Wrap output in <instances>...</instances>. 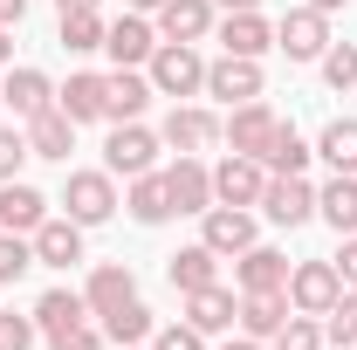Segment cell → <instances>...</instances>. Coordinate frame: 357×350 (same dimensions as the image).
<instances>
[{
    "label": "cell",
    "mask_w": 357,
    "mask_h": 350,
    "mask_svg": "<svg viewBox=\"0 0 357 350\" xmlns=\"http://www.w3.org/2000/svg\"><path fill=\"white\" fill-rule=\"evenodd\" d=\"M89 7H103V0H55V14H89Z\"/></svg>",
    "instance_id": "cell-44"
},
{
    "label": "cell",
    "mask_w": 357,
    "mask_h": 350,
    "mask_svg": "<svg viewBox=\"0 0 357 350\" xmlns=\"http://www.w3.org/2000/svg\"><path fill=\"white\" fill-rule=\"evenodd\" d=\"M268 48H275V28L261 21V7H255V14H227V21H220V55H248V62H261Z\"/></svg>",
    "instance_id": "cell-24"
},
{
    "label": "cell",
    "mask_w": 357,
    "mask_h": 350,
    "mask_svg": "<svg viewBox=\"0 0 357 350\" xmlns=\"http://www.w3.org/2000/svg\"><path fill=\"white\" fill-rule=\"evenodd\" d=\"M28 241H35V268H76L83 261V227L69 213H48Z\"/></svg>",
    "instance_id": "cell-14"
},
{
    "label": "cell",
    "mask_w": 357,
    "mask_h": 350,
    "mask_svg": "<svg viewBox=\"0 0 357 350\" xmlns=\"http://www.w3.org/2000/svg\"><path fill=\"white\" fill-rule=\"evenodd\" d=\"M151 350H206V337L192 323H165V330H151Z\"/></svg>",
    "instance_id": "cell-41"
},
{
    "label": "cell",
    "mask_w": 357,
    "mask_h": 350,
    "mask_svg": "<svg viewBox=\"0 0 357 350\" xmlns=\"http://www.w3.org/2000/svg\"><path fill=\"white\" fill-rule=\"evenodd\" d=\"M289 316H296V309H289V289H261V296H241V316H234V323H241V337L268 344Z\"/></svg>",
    "instance_id": "cell-21"
},
{
    "label": "cell",
    "mask_w": 357,
    "mask_h": 350,
    "mask_svg": "<svg viewBox=\"0 0 357 350\" xmlns=\"http://www.w3.org/2000/svg\"><path fill=\"white\" fill-rule=\"evenodd\" d=\"M275 131H282V117L268 110L261 96H255V103H234V110H227V124H220L227 151H248V158H261V151H268V137H275Z\"/></svg>",
    "instance_id": "cell-11"
},
{
    "label": "cell",
    "mask_w": 357,
    "mask_h": 350,
    "mask_svg": "<svg viewBox=\"0 0 357 350\" xmlns=\"http://www.w3.org/2000/svg\"><path fill=\"white\" fill-rule=\"evenodd\" d=\"M62 48L69 55H89V48H103V35H110V21H103V7H89V14H62Z\"/></svg>",
    "instance_id": "cell-31"
},
{
    "label": "cell",
    "mask_w": 357,
    "mask_h": 350,
    "mask_svg": "<svg viewBox=\"0 0 357 350\" xmlns=\"http://www.w3.org/2000/svg\"><path fill=\"white\" fill-rule=\"evenodd\" d=\"M21 165H28V131L0 124V185H7V178H21Z\"/></svg>",
    "instance_id": "cell-39"
},
{
    "label": "cell",
    "mask_w": 357,
    "mask_h": 350,
    "mask_svg": "<svg viewBox=\"0 0 357 350\" xmlns=\"http://www.w3.org/2000/svg\"><path fill=\"white\" fill-rule=\"evenodd\" d=\"M0 103L28 124V117H42V110H55V83H48L42 69H14L7 83H0Z\"/></svg>",
    "instance_id": "cell-22"
},
{
    "label": "cell",
    "mask_w": 357,
    "mask_h": 350,
    "mask_svg": "<svg viewBox=\"0 0 357 350\" xmlns=\"http://www.w3.org/2000/svg\"><path fill=\"white\" fill-rule=\"evenodd\" d=\"M35 316H14V309H0V350H35Z\"/></svg>",
    "instance_id": "cell-40"
},
{
    "label": "cell",
    "mask_w": 357,
    "mask_h": 350,
    "mask_svg": "<svg viewBox=\"0 0 357 350\" xmlns=\"http://www.w3.org/2000/svg\"><path fill=\"white\" fill-rule=\"evenodd\" d=\"M151 96H158V89H151L144 69H110V76H103V117H110V124H137Z\"/></svg>",
    "instance_id": "cell-13"
},
{
    "label": "cell",
    "mask_w": 357,
    "mask_h": 350,
    "mask_svg": "<svg viewBox=\"0 0 357 350\" xmlns=\"http://www.w3.org/2000/svg\"><path fill=\"white\" fill-rule=\"evenodd\" d=\"M103 55H110L117 69H144V62L158 55V28H151L144 14H131V7H124V14L110 21V35H103Z\"/></svg>",
    "instance_id": "cell-9"
},
{
    "label": "cell",
    "mask_w": 357,
    "mask_h": 350,
    "mask_svg": "<svg viewBox=\"0 0 357 350\" xmlns=\"http://www.w3.org/2000/svg\"><path fill=\"white\" fill-rule=\"evenodd\" d=\"M96 323H103V337H110V344H144V337H151V309L137 303H124V309H110V316H96Z\"/></svg>",
    "instance_id": "cell-33"
},
{
    "label": "cell",
    "mask_w": 357,
    "mask_h": 350,
    "mask_svg": "<svg viewBox=\"0 0 357 350\" xmlns=\"http://www.w3.org/2000/svg\"><path fill=\"white\" fill-rule=\"evenodd\" d=\"M165 275H172L178 296H192V289H213V282H220V254H213L206 241H192V248H178L172 261H165Z\"/></svg>",
    "instance_id": "cell-25"
},
{
    "label": "cell",
    "mask_w": 357,
    "mask_h": 350,
    "mask_svg": "<svg viewBox=\"0 0 357 350\" xmlns=\"http://www.w3.org/2000/svg\"><path fill=\"white\" fill-rule=\"evenodd\" d=\"M234 282H241V296L289 289V254H282V248H268V241H255L248 254H234Z\"/></svg>",
    "instance_id": "cell-16"
},
{
    "label": "cell",
    "mask_w": 357,
    "mask_h": 350,
    "mask_svg": "<svg viewBox=\"0 0 357 350\" xmlns=\"http://www.w3.org/2000/svg\"><path fill=\"white\" fill-rule=\"evenodd\" d=\"M268 185V165L261 158H248V151H227L220 165H213V206H255Z\"/></svg>",
    "instance_id": "cell-8"
},
{
    "label": "cell",
    "mask_w": 357,
    "mask_h": 350,
    "mask_svg": "<svg viewBox=\"0 0 357 350\" xmlns=\"http://www.w3.org/2000/svg\"><path fill=\"white\" fill-rule=\"evenodd\" d=\"M48 350H110V337H103V323L89 316V323H69V330H55V337H48Z\"/></svg>",
    "instance_id": "cell-38"
},
{
    "label": "cell",
    "mask_w": 357,
    "mask_h": 350,
    "mask_svg": "<svg viewBox=\"0 0 357 350\" xmlns=\"http://www.w3.org/2000/svg\"><path fill=\"white\" fill-rule=\"evenodd\" d=\"M275 227H303V220H316V185L303 172H268L261 199H255Z\"/></svg>",
    "instance_id": "cell-5"
},
{
    "label": "cell",
    "mask_w": 357,
    "mask_h": 350,
    "mask_svg": "<svg viewBox=\"0 0 357 350\" xmlns=\"http://www.w3.org/2000/svg\"><path fill=\"white\" fill-rule=\"evenodd\" d=\"M316 14H344V7H351V0H310Z\"/></svg>",
    "instance_id": "cell-46"
},
{
    "label": "cell",
    "mask_w": 357,
    "mask_h": 350,
    "mask_svg": "<svg viewBox=\"0 0 357 350\" xmlns=\"http://www.w3.org/2000/svg\"><path fill=\"white\" fill-rule=\"evenodd\" d=\"M131 296H137V275L124 261H96V268H89V289H83L89 316H110V309H124Z\"/></svg>",
    "instance_id": "cell-20"
},
{
    "label": "cell",
    "mask_w": 357,
    "mask_h": 350,
    "mask_svg": "<svg viewBox=\"0 0 357 350\" xmlns=\"http://www.w3.org/2000/svg\"><path fill=\"white\" fill-rule=\"evenodd\" d=\"M323 83H330V89H351L357 83V48L351 42H330V48H323Z\"/></svg>",
    "instance_id": "cell-37"
},
{
    "label": "cell",
    "mask_w": 357,
    "mask_h": 350,
    "mask_svg": "<svg viewBox=\"0 0 357 350\" xmlns=\"http://www.w3.org/2000/svg\"><path fill=\"white\" fill-rule=\"evenodd\" d=\"M213 7H227V14H255L261 0H213Z\"/></svg>",
    "instance_id": "cell-45"
},
{
    "label": "cell",
    "mask_w": 357,
    "mask_h": 350,
    "mask_svg": "<svg viewBox=\"0 0 357 350\" xmlns=\"http://www.w3.org/2000/svg\"><path fill=\"white\" fill-rule=\"evenodd\" d=\"M69 151H76V124H69L62 110H42V117H28V158L69 165Z\"/></svg>",
    "instance_id": "cell-23"
},
{
    "label": "cell",
    "mask_w": 357,
    "mask_h": 350,
    "mask_svg": "<svg viewBox=\"0 0 357 350\" xmlns=\"http://www.w3.org/2000/svg\"><path fill=\"white\" fill-rule=\"evenodd\" d=\"M316 220H330L337 234H357V172H337L330 185H316Z\"/></svg>",
    "instance_id": "cell-27"
},
{
    "label": "cell",
    "mask_w": 357,
    "mask_h": 350,
    "mask_svg": "<svg viewBox=\"0 0 357 350\" xmlns=\"http://www.w3.org/2000/svg\"><path fill=\"white\" fill-rule=\"evenodd\" d=\"M199 241H206L220 261L248 254V248L261 241V227H255V206H206V213H199Z\"/></svg>",
    "instance_id": "cell-4"
},
{
    "label": "cell",
    "mask_w": 357,
    "mask_h": 350,
    "mask_svg": "<svg viewBox=\"0 0 357 350\" xmlns=\"http://www.w3.org/2000/svg\"><path fill=\"white\" fill-rule=\"evenodd\" d=\"M206 96H220L227 110H234V103H255V96H261V62H248V55L206 62Z\"/></svg>",
    "instance_id": "cell-12"
},
{
    "label": "cell",
    "mask_w": 357,
    "mask_h": 350,
    "mask_svg": "<svg viewBox=\"0 0 357 350\" xmlns=\"http://www.w3.org/2000/svg\"><path fill=\"white\" fill-rule=\"evenodd\" d=\"M337 296H344L337 261H296L289 268V309H296V316H323Z\"/></svg>",
    "instance_id": "cell-7"
},
{
    "label": "cell",
    "mask_w": 357,
    "mask_h": 350,
    "mask_svg": "<svg viewBox=\"0 0 357 350\" xmlns=\"http://www.w3.org/2000/svg\"><path fill=\"white\" fill-rule=\"evenodd\" d=\"M7 55H14V42H7V28H0V69H7Z\"/></svg>",
    "instance_id": "cell-49"
},
{
    "label": "cell",
    "mask_w": 357,
    "mask_h": 350,
    "mask_svg": "<svg viewBox=\"0 0 357 350\" xmlns=\"http://www.w3.org/2000/svg\"><path fill=\"white\" fill-rule=\"evenodd\" d=\"M42 220H48V192H35L28 178L0 185V234H35Z\"/></svg>",
    "instance_id": "cell-18"
},
{
    "label": "cell",
    "mask_w": 357,
    "mask_h": 350,
    "mask_svg": "<svg viewBox=\"0 0 357 350\" xmlns=\"http://www.w3.org/2000/svg\"><path fill=\"white\" fill-rule=\"evenodd\" d=\"M124 206H131L137 227H165L172 220V192H165V172H137L131 192H124Z\"/></svg>",
    "instance_id": "cell-26"
},
{
    "label": "cell",
    "mask_w": 357,
    "mask_h": 350,
    "mask_svg": "<svg viewBox=\"0 0 357 350\" xmlns=\"http://www.w3.org/2000/svg\"><path fill=\"white\" fill-rule=\"evenodd\" d=\"M275 48H282L289 62H323V48H330V14L289 7V14L275 21Z\"/></svg>",
    "instance_id": "cell-6"
},
{
    "label": "cell",
    "mask_w": 357,
    "mask_h": 350,
    "mask_svg": "<svg viewBox=\"0 0 357 350\" xmlns=\"http://www.w3.org/2000/svg\"><path fill=\"white\" fill-rule=\"evenodd\" d=\"M213 137H220V124H213V110H199V103H172V117L158 124V144L178 151V158H199Z\"/></svg>",
    "instance_id": "cell-10"
},
{
    "label": "cell",
    "mask_w": 357,
    "mask_h": 350,
    "mask_svg": "<svg viewBox=\"0 0 357 350\" xmlns=\"http://www.w3.org/2000/svg\"><path fill=\"white\" fill-rule=\"evenodd\" d=\"M316 158H330L337 172H357V117H330L316 137Z\"/></svg>",
    "instance_id": "cell-30"
},
{
    "label": "cell",
    "mask_w": 357,
    "mask_h": 350,
    "mask_svg": "<svg viewBox=\"0 0 357 350\" xmlns=\"http://www.w3.org/2000/svg\"><path fill=\"white\" fill-rule=\"evenodd\" d=\"M310 158H316V144H303V137H296V124H282V131L268 137V151H261L268 172H303Z\"/></svg>",
    "instance_id": "cell-32"
},
{
    "label": "cell",
    "mask_w": 357,
    "mask_h": 350,
    "mask_svg": "<svg viewBox=\"0 0 357 350\" xmlns=\"http://www.w3.org/2000/svg\"><path fill=\"white\" fill-rule=\"evenodd\" d=\"M165 192H172V213H206V206H213V165L172 158V165H165Z\"/></svg>",
    "instance_id": "cell-15"
},
{
    "label": "cell",
    "mask_w": 357,
    "mask_h": 350,
    "mask_svg": "<svg viewBox=\"0 0 357 350\" xmlns=\"http://www.w3.org/2000/svg\"><path fill=\"white\" fill-rule=\"evenodd\" d=\"M158 131L144 124H110V144H103V172L110 178H137V172H158Z\"/></svg>",
    "instance_id": "cell-2"
},
{
    "label": "cell",
    "mask_w": 357,
    "mask_h": 350,
    "mask_svg": "<svg viewBox=\"0 0 357 350\" xmlns=\"http://www.w3.org/2000/svg\"><path fill=\"white\" fill-rule=\"evenodd\" d=\"M28 316H35V330H42V337H55V330H69V323H89V303L76 296V289H48Z\"/></svg>",
    "instance_id": "cell-29"
},
{
    "label": "cell",
    "mask_w": 357,
    "mask_h": 350,
    "mask_svg": "<svg viewBox=\"0 0 357 350\" xmlns=\"http://www.w3.org/2000/svg\"><path fill=\"white\" fill-rule=\"evenodd\" d=\"M220 350H268V344H255V337H234V344H220Z\"/></svg>",
    "instance_id": "cell-48"
},
{
    "label": "cell",
    "mask_w": 357,
    "mask_h": 350,
    "mask_svg": "<svg viewBox=\"0 0 357 350\" xmlns=\"http://www.w3.org/2000/svg\"><path fill=\"white\" fill-rule=\"evenodd\" d=\"M234 316H241V296H234V289H220V282L185 296V323H192L199 337H220V330H234Z\"/></svg>",
    "instance_id": "cell-19"
},
{
    "label": "cell",
    "mask_w": 357,
    "mask_h": 350,
    "mask_svg": "<svg viewBox=\"0 0 357 350\" xmlns=\"http://www.w3.org/2000/svg\"><path fill=\"white\" fill-rule=\"evenodd\" d=\"M117 206H124V199H117V178H110V172H69V185H62V213L76 220V227H103Z\"/></svg>",
    "instance_id": "cell-3"
},
{
    "label": "cell",
    "mask_w": 357,
    "mask_h": 350,
    "mask_svg": "<svg viewBox=\"0 0 357 350\" xmlns=\"http://www.w3.org/2000/svg\"><path fill=\"white\" fill-rule=\"evenodd\" d=\"M117 350H137V344H117Z\"/></svg>",
    "instance_id": "cell-50"
},
{
    "label": "cell",
    "mask_w": 357,
    "mask_h": 350,
    "mask_svg": "<svg viewBox=\"0 0 357 350\" xmlns=\"http://www.w3.org/2000/svg\"><path fill=\"white\" fill-rule=\"evenodd\" d=\"M35 268V241L28 234H0V282H21Z\"/></svg>",
    "instance_id": "cell-36"
},
{
    "label": "cell",
    "mask_w": 357,
    "mask_h": 350,
    "mask_svg": "<svg viewBox=\"0 0 357 350\" xmlns=\"http://www.w3.org/2000/svg\"><path fill=\"white\" fill-rule=\"evenodd\" d=\"M55 110H62V117H69V124H96V117H103V76H69V83L55 89Z\"/></svg>",
    "instance_id": "cell-28"
},
{
    "label": "cell",
    "mask_w": 357,
    "mask_h": 350,
    "mask_svg": "<svg viewBox=\"0 0 357 350\" xmlns=\"http://www.w3.org/2000/svg\"><path fill=\"white\" fill-rule=\"evenodd\" d=\"M124 7H131V14H158L165 0H124Z\"/></svg>",
    "instance_id": "cell-47"
},
{
    "label": "cell",
    "mask_w": 357,
    "mask_h": 350,
    "mask_svg": "<svg viewBox=\"0 0 357 350\" xmlns=\"http://www.w3.org/2000/svg\"><path fill=\"white\" fill-rule=\"evenodd\" d=\"M323 344H330V350H351L357 344V296H351V289L323 309Z\"/></svg>",
    "instance_id": "cell-34"
},
{
    "label": "cell",
    "mask_w": 357,
    "mask_h": 350,
    "mask_svg": "<svg viewBox=\"0 0 357 350\" xmlns=\"http://www.w3.org/2000/svg\"><path fill=\"white\" fill-rule=\"evenodd\" d=\"M337 275H344V289H357V234H344V254H337Z\"/></svg>",
    "instance_id": "cell-42"
},
{
    "label": "cell",
    "mask_w": 357,
    "mask_h": 350,
    "mask_svg": "<svg viewBox=\"0 0 357 350\" xmlns=\"http://www.w3.org/2000/svg\"><path fill=\"white\" fill-rule=\"evenodd\" d=\"M144 76H151V89L158 96H199L206 89V62H199V48L192 42H158V55L144 62Z\"/></svg>",
    "instance_id": "cell-1"
},
{
    "label": "cell",
    "mask_w": 357,
    "mask_h": 350,
    "mask_svg": "<svg viewBox=\"0 0 357 350\" xmlns=\"http://www.w3.org/2000/svg\"><path fill=\"white\" fill-rule=\"evenodd\" d=\"M21 14H28V0H0V28H21Z\"/></svg>",
    "instance_id": "cell-43"
},
{
    "label": "cell",
    "mask_w": 357,
    "mask_h": 350,
    "mask_svg": "<svg viewBox=\"0 0 357 350\" xmlns=\"http://www.w3.org/2000/svg\"><path fill=\"white\" fill-rule=\"evenodd\" d=\"M268 350H323V316H289L268 337Z\"/></svg>",
    "instance_id": "cell-35"
},
{
    "label": "cell",
    "mask_w": 357,
    "mask_h": 350,
    "mask_svg": "<svg viewBox=\"0 0 357 350\" xmlns=\"http://www.w3.org/2000/svg\"><path fill=\"white\" fill-rule=\"evenodd\" d=\"M151 28H158V42H206L213 35V0H165Z\"/></svg>",
    "instance_id": "cell-17"
}]
</instances>
